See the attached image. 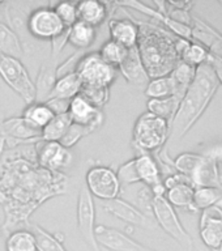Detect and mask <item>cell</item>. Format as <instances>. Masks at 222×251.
I'll use <instances>...</instances> for the list:
<instances>
[{"mask_svg":"<svg viewBox=\"0 0 222 251\" xmlns=\"http://www.w3.org/2000/svg\"><path fill=\"white\" fill-rule=\"evenodd\" d=\"M0 52L20 60L25 54L23 41L20 39L17 33L8 24L1 21H0Z\"/></svg>","mask_w":222,"mask_h":251,"instance_id":"23","label":"cell"},{"mask_svg":"<svg viewBox=\"0 0 222 251\" xmlns=\"http://www.w3.org/2000/svg\"><path fill=\"white\" fill-rule=\"evenodd\" d=\"M81 56L82 55L76 52V54H72L71 56H68V58H67L63 63H60L59 66H56V78L62 77L64 75L76 72V67H77V63Z\"/></svg>","mask_w":222,"mask_h":251,"instance_id":"43","label":"cell"},{"mask_svg":"<svg viewBox=\"0 0 222 251\" xmlns=\"http://www.w3.org/2000/svg\"><path fill=\"white\" fill-rule=\"evenodd\" d=\"M82 97L86 101L98 109L103 110L110 100V88H94V86H82L81 93Z\"/></svg>","mask_w":222,"mask_h":251,"instance_id":"36","label":"cell"},{"mask_svg":"<svg viewBox=\"0 0 222 251\" xmlns=\"http://www.w3.org/2000/svg\"><path fill=\"white\" fill-rule=\"evenodd\" d=\"M139 25L137 50L149 78L169 76L180 62L176 51V35L153 23L136 21Z\"/></svg>","mask_w":222,"mask_h":251,"instance_id":"2","label":"cell"},{"mask_svg":"<svg viewBox=\"0 0 222 251\" xmlns=\"http://www.w3.org/2000/svg\"><path fill=\"white\" fill-rule=\"evenodd\" d=\"M4 121V114H3V110L0 107V125H1V122Z\"/></svg>","mask_w":222,"mask_h":251,"instance_id":"46","label":"cell"},{"mask_svg":"<svg viewBox=\"0 0 222 251\" xmlns=\"http://www.w3.org/2000/svg\"><path fill=\"white\" fill-rule=\"evenodd\" d=\"M21 117L33 127L42 131V128L54 118V113L45 102H31L24 109Z\"/></svg>","mask_w":222,"mask_h":251,"instance_id":"30","label":"cell"},{"mask_svg":"<svg viewBox=\"0 0 222 251\" xmlns=\"http://www.w3.org/2000/svg\"><path fill=\"white\" fill-rule=\"evenodd\" d=\"M153 199H154V195H153L150 187L143 184V187L139 190V192H137L136 195V207L139 208L145 216H148L150 219H153Z\"/></svg>","mask_w":222,"mask_h":251,"instance_id":"41","label":"cell"},{"mask_svg":"<svg viewBox=\"0 0 222 251\" xmlns=\"http://www.w3.org/2000/svg\"><path fill=\"white\" fill-rule=\"evenodd\" d=\"M133 161H135L139 180L144 186L153 188L164 183V178L161 176L158 164L152 153H139Z\"/></svg>","mask_w":222,"mask_h":251,"instance_id":"19","label":"cell"},{"mask_svg":"<svg viewBox=\"0 0 222 251\" xmlns=\"http://www.w3.org/2000/svg\"><path fill=\"white\" fill-rule=\"evenodd\" d=\"M52 8H54L55 13L58 15V17L66 27H71L74 23L78 21L77 5H76V3L60 1V3L55 4Z\"/></svg>","mask_w":222,"mask_h":251,"instance_id":"38","label":"cell"},{"mask_svg":"<svg viewBox=\"0 0 222 251\" xmlns=\"http://www.w3.org/2000/svg\"><path fill=\"white\" fill-rule=\"evenodd\" d=\"M220 82L208 63L196 67L195 77L180 101L175 117L169 125V141L182 139L199 121L215 97Z\"/></svg>","mask_w":222,"mask_h":251,"instance_id":"1","label":"cell"},{"mask_svg":"<svg viewBox=\"0 0 222 251\" xmlns=\"http://www.w3.org/2000/svg\"><path fill=\"white\" fill-rule=\"evenodd\" d=\"M55 60L50 59L49 62L43 63L37 75L34 82L35 102H46L50 98L52 88L56 81V66Z\"/></svg>","mask_w":222,"mask_h":251,"instance_id":"22","label":"cell"},{"mask_svg":"<svg viewBox=\"0 0 222 251\" xmlns=\"http://www.w3.org/2000/svg\"><path fill=\"white\" fill-rule=\"evenodd\" d=\"M153 219L157 225H160L166 234L172 237L182 247L188 251L194 250V241L180 223L175 209L169 203L165 196H154L153 199Z\"/></svg>","mask_w":222,"mask_h":251,"instance_id":"6","label":"cell"},{"mask_svg":"<svg viewBox=\"0 0 222 251\" xmlns=\"http://www.w3.org/2000/svg\"><path fill=\"white\" fill-rule=\"evenodd\" d=\"M76 5H77L78 21L88 24L96 29L101 26L110 15L109 3H103L98 0H84L76 3Z\"/></svg>","mask_w":222,"mask_h":251,"instance_id":"21","label":"cell"},{"mask_svg":"<svg viewBox=\"0 0 222 251\" xmlns=\"http://www.w3.org/2000/svg\"><path fill=\"white\" fill-rule=\"evenodd\" d=\"M180 101H182V98L178 97V96L149 100L148 103H147V107H148L149 113L154 114L158 118H162V119H165L170 125L173 118L175 117L176 111H178Z\"/></svg>","mask_w":222,"mask_h":251,"instance_id":"28","label":"cell"},{"mask_svg":"<svg viewBox=\"0 0 222 251\" xmlns=\"http://www.w3.org/2000/svg\"><path fill=\"white\" fill-rule=\"evenodd\" d=\"M85 187L92 198L101 201H110L119 198L122 186L117 176V172L110 166H92L86 172Z\"/></svg>","mask_w":222,"mask_h":251,"instance_id":"8","label":"cell"},{"mask_svg":"<svg viewBox=\"0 0 222 251\" xmlns=\"http://www.w3.org/2000/svg\"><path fill=\"white\" fill-rule=\"evenodd\" d=\"M219 201H222V188H195L194 207H195L196 212L204 211V209H207V208L212 207V205H216Z\"/></svg>","mask_w":222,"mask_h":251,"instance_id":"35","label":"cell"},{"mask_svg":"<svg viewBox=\"0 0 222 251\" xmlns=\"http://www.w3.org/2000/svg\"><path fill=\"white\" fill-rule=\"evenodd\" d=\"M208 51L205 50V47H203L201 45L196 42H190V45L187 46V49L183 51V54L180 55V62L187 63V64H191V66H200L203 63L207 62Z\"/></svg>","mask_w":222,"mask_h":251,"instance_id":"37","label":"cell"},{"mask_svg":"<svg viewBox=\"0 0 222 251\" xmlns=\"http://www.w3.org/2000/svg\"><path fill=\"white\" fill-rule=\"evenodd\" d=\"M144 93L147 97H149V100L170 97L175 94V84L170 77V75L164 77L150 78L147 84Z\"/></svg>","mask_w":222,"mask_h":251,"instance_id":"34","label":"cell"},{"mask_svg":"<svg viewBox=\"0 0 222 251\" xmlns=\"http://www.w3.org/2000/svg\"><path fill=\"white\" fill-rule=\"evenodd\" d=\"M0 136L4 137L5 145L17 147L19 144H29L41 140V129L35 128L20 117L4 118L0 125Z\"/></svg>","mask_w":222,"mask_h":251,"instance_id":"11","label":"cell"},{"mask_svg":"<svg viewBox=\"0 0 222 251\" xmlns=\"http://www.w3.org/2000/svg\"><path fill=\"white\" fill-rule=\"evenodd\" d=\"M92 133L93 132H92L89 128L84 127V126L74 125V123H72V125L70 126V128L67 129L66 135L62 137V140L59 141V143H60L64 148L71 149L72 147H74V145L77 144L78 141L81 140V139L89 136V135H92Z\"/></svg>","mask_w":222,"mask_h":251,"instance_id":"39","label":"cell"},{"mask_svg":"<svg viewBox=\"0 0 222 251\" xmlns=\"http://www.w3.org/2000/svg\"><path fill=\"white\" fill-rule=\"evenodd\" d=\"M169 123L154 114L145 111L137 118L132 129V145L139 153L157 152L166 147Z\"/></svg>","mask_w":222,"mask_h":251,"instance_id":"4","label":"cell"},{"mask_svg":"<svg viewBox=\"0 0 222 251\" xmlns=\"http://www.w3.org/2000/svg\"><path fill=\"white\" fill-rule=\"evenodd\" d=\"M68 34H70V27H66L64 30L58 34L56 37L50 41V59L56 60L58 55L64 50V47L68 43Z\"/></svg>","mask_w":222,"mask_h":251,"instance_id":"42","label":"cell"},{"mask_svg":"<svg viewBox=\"0 0 222 251\" xmlns=\"http://www.w3.org/2000/svg\"><path fill=\"white\" fill-rule=\"evenodd\" d=\"M96 38H97V29L82 21H77L70 27L68 43L78 50H86L96 42Z\"/></svg>","mask_w":222,"mask_h":251,"instance_id":"26","label":"cell"},{"mask_svg":"<svg viewBox=\"0 0 222 251\" xmlns=\"http://www.w3.org/2000/svg\"><path fill=\"white\" fill-rule=\"evenodd\" d=\"M102 208L105 212L124 221L128 225H132V226H140L145 227V229H154L157 226L156 221L148 216H145L135 204L121 199V198L110 200V201H103Z\"/></svg>","mask_w":222,"mask_h":251,"instance_id":"15","label":"cell"},{"mask_svg":"<svg viewBox=\"0 0 222 251\" xmlns=\"http://www.w3.org/2000/svg\"><path fill=\"white\" fill-rule=\"evenodd\" d=\"M71 125H72V121L68 113L54 115V118L41 131V140L59 143L66 135L67 129L70 128Z\"/></svg>","mask_w":222,"mask_h":251,"instance_id":"29","label":"cell"},{"mask_svg":"<svg viewBox=\"0 0 222 251\" xmlns=\"http://www.w3.org/2000/svg\"><path fill=\"white\" fill-rule=\"evenodd\" d=\"M66 26L63 25L54 8L50 5H43L33 9L27 19V31L30 37L41 41H51L60 34Z\"/></svg>","mask_w":222,"mask_h":251,"instance_id":"10","label":"cell"},{"mask_svg":"<svg viewBox=\"0 0 222 251\" xmlns=\"http://www.w3.org/2000/svg\"><path fill=\"white\" fill-rule=\"evenodd\" d=\"M205 63H208V64L212 67V70L215 71L216 77L219 80L220 85H222V59L217 58L215 55H212L208 52L207 62Z\"/></svg>","mask_w":222,"mask_h":251,"instance_id":"45","label":"cell"},{"mask_svg":"<svg viewBox=\"0 0 222 251\" xmlns=\"http://www.w3.org/2000/svg\"><path fill=\"white\" fill-rule=\"evenodd\" d=\"M68 115L74 125L84 126L92 132H96L105 123L103 110L93 106L89 101H86L81 94H78L74 100H71Z\"/></svg>","mask_w":222,"mask_h":251,"instance_id":"16","label":"cell"},{"mask_svg":"<svg viewBox=\"0 0 222 251\" xmlns=\"http://www.w3.org/2000/svg\"><path fill=\"white\" fill-rule=\"evenodd\" d=\"M31 231L35 237L37 251H67L63 245L64 235L62 233H50L39 225L31 224Z\"/></svg>","mask_w":222,"mask_h":251,"instance_id":"27","label":"cell"},{"mask_svg":"<svg viewBox=\"0 0 222 251\" xmlns=\"http://www.w3.org/2000/svg\"><path fill=\"white\" fill-rule=\"evenodd\" d=\"M192 41L205 47L209 54L222 59V35L197 17H192Z\"/></svg>","mask_w":222,"mask_h":251,"instance_id":"17","label":"cell"},{"mask_svg":"<svg viewBox=\"0 0 222 251\" xmlns=\"http://www.w3.org/2000/svg\"><path fill=\"white\" fill-rule=\"evenodd\" d=\"M81 80L78 78L76 72L64 75L62 77L56 78L50 98H60V100L71 101L81 93Z\"/></svg>","mask_w":222,"mask_h":251,"instance_id":"24","label":"cell"},{"mask_svg":"<svg viewBox=\"0 0 222 251\" xmlns=\"http://www.w3.org/2000/svg\"><path fill=\"white\" fill-rule=\"evenodd\" d=\"M194 194H195V187L191 183L184 182L166 190L165 198L173 207L186 208L188 211L196 212L194 207Z\"/></svg>","mask_w":222,"mask_h":251,"instance_id":"25","label":"cell"},{"mask_svg":"<svg viewBox=\"0 0 222 251\" xmlns=\"http://www.w3.org/2000/svg\"><path fill=\"white\" fill-rule=\"evenodd\" d=\"M109 33L110 39L127 49L137 46L139 25L133 19H111L109 21Z\"/></svg>","mask_w":222,"mask_h":251,"instance_id":"18","label":"cell"},{"mask_svg":"<svg viewBox=\"0 0 222 251\" xmlns=\"http://www.w3.org/2000/svg\"><path fill=\"white\" fill-rule=\"evenodd\" d=\"M34 145L39 165L47 170L54 173L59 172L72 164L74 156L71 153V149L64 148L60 143L39 140Z\"/></svg>","mask_w":222,"mask_h":251,"instance_id":"14","label":"cell"},{"mask_svg":"<svg viewBox=\"0 0 222 251\" xmlns=\"http://www.w3.org/2000/svg\"><path fill=\"white\" fill-rule=\"evenodd\" d=\"M96 239L99 247L109 251H156L135 241L127 233L102 224L96 226Z\"/></svg>","mask_w":222,"mask_h":251,"instance_id":"12","label":"cell"},{"mask_svg":"<svg viewBox=\"0 0 222 251\" xmlns=\"http://www.w3.org/2000/svg\"><path fill=\"white\" fill-rule=\"evenodd\" d=\"M70 102L71 101L60 100V98H49L45 103L50 107V110L54 113V115H59V114L68 113Z\"/></svg>","mask_w":222,"mask_h":251,"instance_id":"44","label":"cell"},{"mask_svg":"<svg viewBox=\"0 0 222 251\" xmlns=\"http://www.w3.org/2000/svg\"><path fill=\"white\" fill-rule=\"evenodd\" d=\"M5 251H37L33 231L27 229L11 231L5 241Z\"/></svg>","mask_w":222,"mask_h":251,"instance_id":"32","label":"cell"},{"mask_svg":"<svg viewBox=\"0 0 222 251\" xmlns=\"http://www.w3.org/2000/svg\"><path fill=\"white\" fill-rule=\"evenodd\" d=\"M1 234H3V231H1V229H0V237H1Z\"/></svg>","mask_w":222,"mask_h":251,"instance_id":"47","label":"cell"},{"mask_svg":"<svg viewBox=\"0 0 222 251\" xmlns=\"http://www.w3.org/2000/svg\"><path fill=\"white\" fill-rule=\"evenodd\" d=\"M0 77L26 105L35 102L34 81L20 59L0 52Z\"/></svg>","mask_w":222,"mask_h":251,"instance_id":"5","label":"cell"},{"mask_svg":"<svg viewBox=\"0 0 222 251\" xmlns=\"http://www.w3.org/2000/svg\"><path fill=\"white\" fill-rule=\"evenodd\" d=\"M98 55L101 56V59L105 63H107L109 66L114 67V68H119L122 63L124 62L127 55L129 52V49L121 45V43L115 42L113 39L106 41L101 46V49L97 51Z\"/></svg>","mask_w":222,"mask_h":251,"instance_id":"33","label":"cell"},{"mask_svg":"<svg viewBox=\"0 0 222 251\" xmlns=\"http://www.w3.org/2000/svg\"><path fill=\"white\" fill-rule=\"evenodd\" d=\"M176 173L187 176L195 188H222L221 169L212 157L196 153H182L173 161Z\"/></svg>","mask_w":222,"mask_h":251,"instance_id":"3","label":"cell"},{"mask_svg":"<svg viewBox=\"0 0 222 251\" xmlns=\"http://www.w3.org/2000/svg\"><path fill=\"white\" fill-rule=\"evenodd\" d=\"M96 205L94 199L82 184L77 196V229L84 242L92 251H101L96 239Z\"/></svg>","mask_w":222,"mask_h":251,"instance_id":"9","label":"cell"},{"mask_svg":"<svg viewBox=\"0 0 222 251\" xmlns=\"http://www.w3.org/2000/svg\"><path fill=\"white\" fill-rule=\"evenodd\" d=\"M76 74L81 80L82 86L110 88L117 78L118 70L103 62L98 52H89L80 58Z\"/></svg>","mask_w":222,"mask_h":251,"instance_id":"7","label":"cell"},{"mask_svg":"<svg viewBox=\"0 0 222 251\" xmlns=\"http://www.w3.org/2000/svg\"><path fill=\"white\" fill-rule=\"evenodd\" d=\"M196 67L187 64L184 62H179L176 64V67L173 70L170 74V77L173 78V81L175 84V94L178 97L183 98L186 92H187L188 86L191 85L192 80L195 77Z\"/></svg>","mask_w":222,"mask_h":251,"instance_id":"31","label":"cell"},{"mask_svg":"<svg viewBox=\"0 0 222 251\" xmlns=\"http://www.w3.org/2000/svg\"><path fill=\"white\" fill-rule=\"evenodd\" d=\"M117 176L119 179L121 186H128V184L139 183V176H137L136 168H135V161L129 160L119 166L117 172Z\"/></svg>","mask_w":222,"mask_h":251,"instance_id":"40","label":"cell"},{"mask_svg":"<svg viewBox=\"0 0 222 251\" xmlns=\"http://www.w3.org/2000/svg\"><path fill=\"white\" fill-rule=\"evenodd\" d=\"M118 71L123 75V77L132 85H147L149 82V76L147 74V71L144 68V64L141 62L140 54L137 47H132L129 49V52L127 55V58L123 63H122Z\"/></svg>","mask_w":222,"mask_h":251,"instance_id":"20","label":"cell"},{"mask_svg":"<svg viewBox=\"0 0 222 251\" xmlns=\"http://www.w3.org/2000/svg\"><path fill=\"white\" fill-rule=\"evenodd\" d=\"M199 233L209 250L222 251V208L212 205L201 211Z\"/></svg>","mask_w":222,"mask_h":251,"instance_id":"13","label":"cell"}]
</instances>
